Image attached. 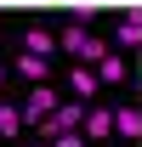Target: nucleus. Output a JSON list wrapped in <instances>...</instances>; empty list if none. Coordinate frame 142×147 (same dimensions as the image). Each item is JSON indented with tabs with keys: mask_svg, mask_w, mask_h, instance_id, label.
Listing matches in <instances>:
<instances>
[{
	"mask_svg": "<svg viewBox=\"0 0 142 147\" xmlns=\"http://www.w3.org/2000/svg\"><path fill=\"white\" fill-rule=\"evenodd\" d=\"M80 125H85V102H57V113L40 130H46V142H57V136H74Z\"/></svg>",
	"mask_w": 142,
	"mask_h": 147,
	"instance_id": "nucleus-1",
	"label": "nucleus"
},
{
	"mask_svg": "<svg viewBox=\"0 0 142 147\" xmlns=\"http://www.w3.org/2000/svg\"><path fill=\"white\" fill-rule=\"evenodd\" d=\"M17 108H23V125H46V119L57 113V91H51V85H34Z\"/></svg>",
	"mask_w": 142,
	"mask_h": 147,
	"instance_id": "nucleus-2",
	"label": "nucleus"
},
{
	"mask_svg": "<svg viewBox=\"0 0 142 147\" xmlns=\"http://www.w3.org/2000/svg\"><path fill=\"white\" fill-rule=\"evenodd\" d=\"M85 142H108L114 136V108H85Z\"/></svg>",
	"mask_w": 142,
	"mask_h": 147,
	"instance_id": "nucleus-3",
	"label": "nucleus"
},
{
	"mask_svg": "<svg viewBox=\"0 0 142 147\" xmlns=\"http://www.w3.org/2000/svg\"><path fill=\"white\" fill-rule=\"evenodd\" d=\"M23 51H29V57H51V51H57V34L46 28V23H34V28L23 34Z\"/></svg>",
	"mask_w": 142,
	"mask_h": 147,
	"instance_id": "nucleus-4",
	"label": "nucleus"
},
{
	"mask_svg": "<svg viewBox=\"0 0 142 147\" xmlns=\"http://www.w3.org/2000/svg\"><path fill=\"white\" fill-rule=\"evenodd\" d=\"M68 85H74V96H97V85H102V79H97V68H91V62H74Z\"/></svg>",
	"mask_w": 142,
	"mask_h": 147,
	"instance_id": "nucleus-5",
	"label": "nucleus"
},
{
	"mask_svg": "<svg viewBox=\"0 0 142 147\" xmlns=\"http://www.w3.org/2000/svg\"><path fill=\"white\" fill-rule=\"evenodd\" d=\"M17 74H23V79H34V85H46V74H51V57H17Z\"/></svg>",
	"mask_w": 142,
	"mask_h": 147,
	"instance_id": "nucleus-6",
	"label": "nucleus"
},
{
	"mask_svg": "<svg viewBox=\"0 0 142 147\" xmlns=\"http://www.w3.org/2000/svg\"><path fill=\"white\" fill-rule=\"evenodd\" d=\"M17 130H23V108H17V102H0V142L17 136Z\"/></svg>",
	"mask_w": 142,
	"mask_h": 147,
	"instance_id": "nucleus-7",
	"label": "nucleus"
},
{
	"mask_svg": "<svg viewBox=\"0 0 142 147\" xmlns=\"http://www.w3.org/2000/svg\"><path fill=\"white\" fill-rule=\"evenodd\" d=\"M97 79H102V85H119V79H125V57H114V51H108L102 62H97Z\"/></svg>",
	"mask_w": 142,
	"mask_h": 147,
	"instance_id": "nucleus-8",
	"label": "nucleus"
},
{
	"mask_svg": "<svg viewBox=\"0 0 142 147\" xmlns=\"http://www.w3.org/2000/svg\"><path fill=\"white\" fill-rule=\"evenodd\" d=\"M142 130V113L137 108H114V136H137Z\"/></svg>",
	"mask_w": 142,
	"mask_h": 147,
	"instance_id": "nucleus-9",
	"label": "nucleus"
},
{
	"mask_svg": "<svg viewBox=\"0 0 142 147\" xmlns=\"http://www.w3.org/2000/svg\"><path fill=\"white\" fill-rule=\"evenodd\" d=\"M119 45H142V11H125L119 17Z\"/></svg>",
	"mask_w": 142,
	"mask_h": 147,
	"instance_id": "nucleus-10",
	"label": "nucleus"
},
{
	"mask_svg": "<svg viewBox=\"0 0 142 147\" xmlns=\"http://www.w3.org/2000/svg\"><path fill=\"white\" fill-rule=\"evenodd\" d=\"M85 28H80V23H74V28H68V34H57V45H63V51H74V57H80V51H85Z\"/></svg>",
	"mask_w": 142,
	"mask_h": 147,
	"instance_id": "nucleus-11",
	"label": "nucleus"
},
{
	"mask_svg": "<svg viewBox=\"0 0 142 147\" xmlns=\"http://www.w3.org/2000/svg\"><path fill=\"white\" fill-rule=\"evenodd\" d=\"M51 147H91V142H85V136H80V130H74V136H57Z\"/></svg>",
	"mask_w": 142,
	"mask_h": 147,
	"instance_id": "nucleus-12",
	"label": "nucleus"
},
{
	"mask_svg": "<svg viewBox=\"0 0 142 147\" xmlns=\"http://www.w3.org/2000/svg\"><path fill=\"white\" fill-rule=\"evenodd\" d=\"M0 85H6V62H0Z\"/></svg>",
	"mask_w": 142,
	"mask_h": 147,
	"instance_id": "nucleus-13",
	"label": "nucleus"
},
{
	"mask_svg": "<svg viewBox=\"0 0 142 147\" xmlns=\"http://www.w3.org/2000/svg\"><path fill=\"white\" fill-rule=\"evenodd\" d=\"M40 147H51V142H40Z\"/></svg>",
	"mask_w": 142,
	"mask_h": 147,
	"instance_id": "nucleus-14",
	"label": "nucleus"
}]
</instances>
